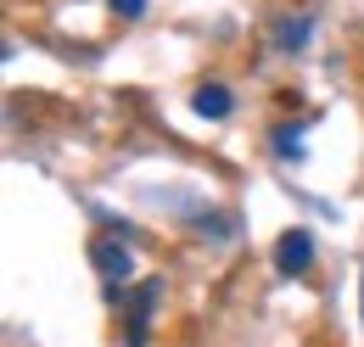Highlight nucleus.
<instances>
[{
	"label": "nucleus",
	"instance_id": "nucleus-1",
	"mask_svg": "<svg viewBox=\"0 0 364 347\" xmlns=\"http://www.w3.org/2000/svg\"><path fill=\"white\" fill-rule=\"evenodd\" d=\"M274 258H280V269H286V274H303V269H309V258H314V241H309L303 230H286V235H280V247H274Z\"/></svg>",
	"mask_w": 364,
	"mask_h": 347
},
{
	"label": "nucleus",
	"instance_id": "nucleus-2",
	"mask_svg": "<svg viewBox=\"0 0 364 347\" xmlns=\"http://www.w3.org/2000/svg\"><path fill=\"white\" fill-rule=\"evenodd\" d=\"M196 112H208V118H225V112H230L225 85H208V90H202V95H196Z\"/></svg>",
	"mask_w": 364,
	"mask_h": 347
},
{
	"label": "nucleus",
	"instance_id": "nucleus-3",
	"mask_svg": "<svg viewBox=\"0 0 364 347\" xmlns=\"http://www.w3.org/2000/svg\"><path fill=\"white\" fill-rule=\"evenodd\" d=\"M95 258L107 263V269H101L107 280H124V274H129V258H124V252H112V247H95Z\"/></svg>",
	"mask_w": 364,
	"mask_h": 347
},
{
	"label": "nucleus",
	"instance_id": "nucleus-4",
	"mask_svg": "<svg viewBox=\"0 0 364 347\" xmlns=\"http://www.w3.org/2000/svg\"><path fill=\"white\" fill-rule=\"evenodd\" d=\"M140 6L146 0H112V11H124V17H140Z\"/></svg>",
	"mask_w": 364,
	"mask_h": 347
}]
</instances>
